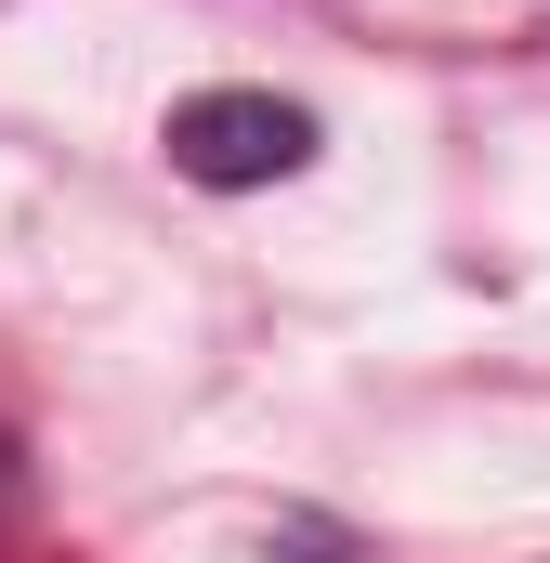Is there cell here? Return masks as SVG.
Wrapping results in <instances>:
<instances>
[{
	"label": "cell",
	"mask_w": 550,
	"mask_h": 563,
	"mask_svg": "<svg viewBox=\"0 0 550 563\" xmlns=\"http://www.w3.org/2000/svg\"><path fill=\"white\" fill-rule=\"evenodd\" d=\"M0 498H13V472H0Z\"/></svg>",
	"instance_id": "2"
},
{
	"label": "cell",
	"mask_w": 550,
	"mask_h": 563,
	"mask_svg": "<svg viewBox=\"0 0 550 563\" xmlns=\"http://www.w3.org/2000/svg\"><path fill=\"white\" fill-rule=\"evenodd\" d=\"M301 157H315V106H288V92H184L170 106V170L210 197L288 184Z\"/></svg>",
	"instance_id": "1"
}]
</instances>
